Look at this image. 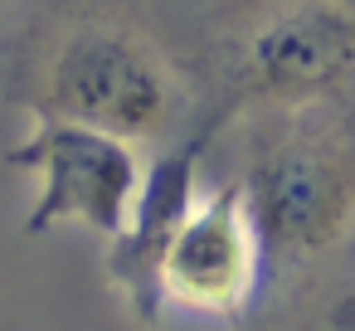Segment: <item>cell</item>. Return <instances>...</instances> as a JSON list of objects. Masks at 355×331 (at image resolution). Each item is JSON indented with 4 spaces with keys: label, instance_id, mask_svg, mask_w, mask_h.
Segmentation results:
<instances>
[{
    "label": "cell",
    "instance_id": "obj_1",
    "mask_svg": "<svg viewBox=\"0 0 355 331\" xmlns=\"http://www.w3.org/2000/svg\"><path fill=\"white\" fill-rule=\"evenodd\" d=\"M0 59L6 98L30 122H78L151 151L209 142L195 64L156 0H40Z\"/></svg>",
    "mask_w": 355,
    "mask_h": 331
},
{
    "label": "cell",
    "instance_id": "obj_2",
    "mask_svg": "<svg viewBox=\"0 0 355 331\" xmlns=\"http://www.w3.org/2000/svg\"><path fill=\"white\" fill-rule=\"evenodd\" d=\"M243 180L263 282L239 331H316L355 253V98L248 112L229 122L209 161Z\"/></svg>",
    "mask_w": 355,
    "mask_h": 331
},
{
    "label": "cell",
    "instance_id": "obj_3",
    "mask_svg": "<svg viewBox=\"0 0 355 331\" xmlns=\"http://www.w3.org/2000/svg\"><path fill=\"white\" fill-rule=\"evenodd\" d=\"M214 137L248 112H292L355 98V0H229L190 40Z\"/></svg>",
    "mask_w": 355,
    "mask_h": 331
},
{
    "label": "cell",
    "instance_id": "obj_4",
    "mask_svg": "<svg viewBox=\"0 0 355 331\" xmlns=\"http://www.w3.org/2000/svg\"><path fill=\"white\" fill-rule=\"evenodd\" d=\"M6 166L35 180V205L20 224L25 234L78 224L112 239L127 224L146 176L137 142L78 122H30V132L6 151Z\"/></svg>",
    "mask_w": 355,
    "mask_h": 331
},
{
    "label": "cell",
    "instance_id": "obj_5",
    "mask_svg": "<svg viewBox=\"0 0 355 331\" xmlns=\"http://www.w3.org/2000/svg\"><path fill=\"white\" fill-rule=\"evenodd\" d=\"M263 282V244L239 176H219L200 190L190 214L180 219L166 258H161V297L166 307L229 321L234 331L253 312Z\"/></svg>",
    "mask_w": 355,
    "mask_h": 331
},
{
    "label": "cell",
    "instance_id": "obj_6",
    "mask_svg": "<svg viewBox=\"0 0 355 331\" xmlns=\"http://www.w3.org/2000/svg\"><path fill=\"white\" fill-rule=\"evenodd\" d=\"M205 171H209V142L205 137H190V142L151 151L141 190H137V205H132L127 224L107 239L103 278H107V287L117 292V302L127 307V316L137 326H156L161 312H166L161 258H166L180 219L200 200Z\"/></svg>",
    "mask_w": 355,
    "mask_h": 331
},
{
    "label": "cell",
    "instance_id": "obj_7",
    "mask_svg": "<svg viewBox=\"0 0 355 331\" xmlns=\"http://www.w3.org/2000/svg\"><path fill=\"white\" fill-rule=\"evenodd\" d=\"M219 6H229V0H156V10L171 20V30L180 35V44L190 40V30L209 15V10H219ZM190 54V49H185Z\"/></svg>",
    "mask_w": 355,
    "mask_h": 331
},
{
    "label": "cell",
    "instance_id": "obj_8",
    "mask_svg": "<svg viewBox=\"0 0 355 331\" xmlns=\"http://www.w3.org/2000/svg\"><path fill=\"white\" fill-rule=\"evenodd\" d=\"M326 331H355V278L350 282H340V292L331 297V307H326V321H321Z\"/></svg>",
    "mask_w": 355,
    "mask_h": 331
},
{
    "label": "cell",
    "instance_id": "obj_9",
    "mask_svg": "<svg viewBox=\"0 0 355 331\" xmlns=\"http://www.w3.org/2000/svg\"><path fill=\"white\" fill-rule=\"evenodd\" d=\"M40 6V0H0V44H6L20 25H25V15Z\"/></svg>",
    "mask_w": 355,
    "mask_h": 331
},
{
    "label": "cell",
    "instance_id": "obj_10",
    "mask_svg": "<svg viewBox=\"0 0 355 331\" xmlns=\"http://www.w3.org/2000/svg\"><path fill=\"white\" fill-rule=\"evenodd\" d=\"M350 278H355V253H350V268H345V282H350Z\"/></svg>",
    "mask_w": 355,
    "mask_h": 331
}]
</instances>
